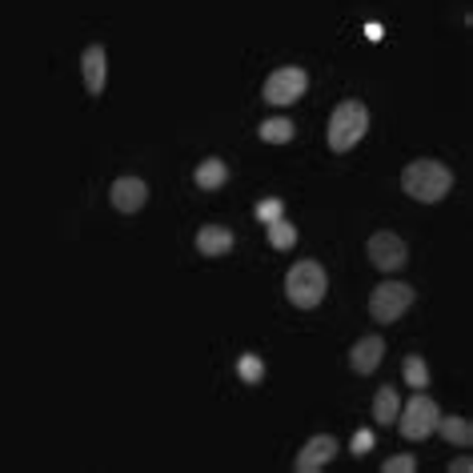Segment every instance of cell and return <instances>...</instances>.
<instances>
[{"mask_svg": "<svg viewBox=\"0 0 473 473\" xmlns=\"http://www.w3.org/2000/svg\"><path fill=\"white\" fill-rule=\"evenodd\" d=\"M401 189H406V197L421 201V205H437L441 197L454 189V173H449L441 160H414V165H406V173H401Z\"/></svg>", "mask_w": 473, "mask_h": 473, "instance_id": "obj_1", "label": "cell"}, {"mask_svg": "<svg viewBox=\"0 0 473 473\" xmlns=\"http://www.w3.org/2000/svg\"><path fill=\"white\" fill-rule=\"evenodd\" d=\"M369 133V108L361 100H341L329 117V149L334 153H349L357 149V140Z\"/></svg>", "mask_w": 473, "mask_h": 473, "instance_id": "obj_2", "label": "cell"}, {"mask_svg": "<svg viewBox=\"0 0 473 473\" xmlns=\"http://www.w3.org/2000/svg\"><path fill=\"white\" fill-rule=\"evenodd\" d=\"M325 269L317 265V261H297L293 269L285 273V297L293 301L297 309H317L321 301H325Z\"/></svg>", "mask_w": 473, "mask_h": 473, "instance_id": "obj_3", "label": "cell"}, {"mask_svg": "<svg viewBox=\"0 0 473 473\" xmlns=\"http://www.w3.org/2000/svg\"><path fill=\"white\" fill-rule=\"evenodd\" d=\"M437 417H441L437 401L426 397V394L417 389V394L397 409V429H401V437H406V441H426V437L437 429Z\"/></svg>", "mask_w": 473, "mask_h": 473, "instance_id": "obj_4", "label": "cell"}, {"mask_svg": "<svg viewBox=\"0 0 473 473\" xmlns=\"http://www.w3.org/2000/svg\"><path fill=\"white\" fill-rule=\"evenodd\" d=\"M409 305H414V289H409L406 281H381L374 293H369V317H374L377 325L397 321Z\"/></svg>", "mask_w": 473, "mask_h": 473, "instance_id": "obj_5", "label": "cell"}, {"mask_svg": "<svg viewBox=\"0 0 473 473\" xmlns=\"http://www.w3.org/2000/svg\"><path fill=\"white\" fill-rule=\"evenodd\" d=\"M305 88H309V77H305V68H297V65H285V68H277V73H269L265 80V100L269 105H293V100L305 97Z\"/></svg>", "mask_w": 473, "mask_h": 473, "instance_id": "obj_6", "label": "cell"}, {"mask_svg": "<svg viewBox=\"0 0 473 473\" xmlns=\"http://www.w3.org/2000/svg\"><path fill=\"white\" fill-rule=\"evenodd\" d=\"M369 261H374V269H381V273H397L409 261V249L397 233H374L369 237Z\"/></svg>", "mask_w": 473, "mask_h": 473, "instance_id": "obj_7", "label": "cell"}, {"mask_svg": "<svg viewBox=\"0 0 473 473\" xmlns=\"http://www.w3.org/2000/svg\"><path fill=\"white\" fill-rule=\"evenodd\" d=\"M334 454H337V437L334 434H317L314 441H305V449L297 454L293 469L297 473H317V469H325L329 461H334Z\"/></svg>", "mask_w": 473, "mask_h": 473, "instance_id": "obj_8", "label": "cell"}, {"mask_svg": "<svg viewBox=\"0 0 473 473\" xmlns=\"http://www.w3.org/2000/svg\"><path fill=\"white\" fill-rule=\"evenodd\" d=\"M108 201H113V209L120 213H140L149 201V185L140 177H120L113 189H108Z\"/></svg>", "mask_w": 473, "mask_h": 473, "instance_id": "obj_9", "label": "cell"}, {"mask_svg": "<svg viewBox=\"0 0 473 473\" xmlns=\"http://www.w3.org/2000/svg\"><path fill=\"white\" fill-rule=\"evenodd\" d=\"M80 73H85V88L88 97H100L105 93V80H108V57H105V45H88L85 57H80Z\"/></svg>", "mask_w": 473, "mask_h": 473, "instance_id": "obj_10", "label": "cell"}, {"mask_svg": "<svg viewBox=\"0 0 473 473\" xmlns=\"http://www.w3.org/2000/svg\"><path fill=\"white\" fill-rule=\"evenodd\" d=\"M381 357H386V341L381 337H361L354 349H349V365H354V374H374L381 365Z\"/></svg>", "mask_w": 473, "mask_h": 473, "instance_id": "obj_11", "label": "cell"}, {"mask_svg": "<svg viewBox=\"0 0 473 473\" xmlns=\"http://www.w3.org/2000/svg\"><path fill=\"white\" fill-rule=\"evenodd\" d=\"M229 249H233V229H225V225H205V229H197V253H205V257H225Z\"/></svg>", "mask_w": 473, "mask_h": 473, "instance_id": "obj_12", "label": "cell"}, {"mask_svg": "<svg viewBox=\"0 0 473 473\" xmlns=\"http://www.w3.org/2000/svg\"><path fill=\"white\" fill-rule=\"evenodd\" d=\"M434 434H441L449 441V446H461V449H469L473 446V426H469V417H437V429Z\"/></svg>", "mask_w": 473, "mask_h": 473, "instance_id": "obj_13", "label": "cell"}, {"mask_svg": "<svg viewBox=\"0 0 473 473\" xmlns=\"http://www.w3.org/2000/svg\"><path fill=\"white\" fill-rule=\"evenodd\" d=\"M225 180H229V165L221 157H209L197 165V189H209V193H213V189H221Z\"/></svg>", "mask_w": 473, "mask_h": 473, "instance_id": "obj_14", "label": "cell"}, {"mask_svg": "<svg viewBox=\"0 0 473 473\" xmlns=\"http://www.w3.org/2000/svg\"><path fill=\"white\" fill-rule=\"evenodd\" d=\"M261 140H265V145H289V140H293V120H285V117H273V120H261Z\"/></svg>", "mask_w": 473, "mask_h": 473, "instance_id": "obj_15", "label": "cell"}, {"mask_svg": "<svg viewBox=\"0 0 473 473\" xmlns=\"http://www.w3.org/2000/svg\"><path fill=\"white\" fill-rule=\"evenodd\" d=\"M397 409H401V401H397V389H377V397H374V421L377 426H389V421H397Z\"/></svg>", "mask_w": 473, "mask_h": 473, "instance_id": "obj_16", "label": "cell"}, {"mask_svg": "<svg viewBox=\"0 0 473 473\" xmlns=\"http://www.w3.org/2000/svg\"><path fill=\"white\" fill-rule=\"evenodd\" d=\"M265 233H269V245H273V249H293V245H297V229L289 225L285 217L269 221V229H265Z\"/></svg>", "mask_w": 473, "mask_h": 473, "instance_id": "obj_17", "label": "cell"}, {"mask_svg": "<svg viewBox=\"0 0 473 473\" xmlns=\"http://www.w3.org/2000/svg\"><path fill=\"white\" fill-rule=\"evenodd\" d=\"M401 374H406V386H409V389H426V386H429V365H426V361H421L417 354L406 357Z\"/></svg>", "mask_w": 473, "mask_h": 473, "instance_id": "obj_18", "label": "cell"}, {"mask_svg": "<svg viewBox=\"0 0 473 473\" xmlns=\"http://www.w3.org/2000/svg\"><path fill=\"white\" fill-rule=\"evenodd\" d=\"M237 374L245 386H257L261 377H265V361H261L257 354H245V357H237Z\"/></svg>", "mask_w": 473, "mask_h": 473, "instance_id": "obj_19", "label": "cell"}, {"mask_svg": "<svg viewBox=\"0 0 473 473\" xmlns=\"http://www.w3.org/2000/svg\"><path fill=\"white\" fill-rule=\"evenodd\" d=\"M277 217H285V201H281V197H265L257 205V221H261V225H269V221H277Z\"/></svg>", "mask_w": 473, "mask_h": 473, "instance_id": "obj_20", "label": "cell"}, {"mask_svg": "<svg viewBox=\"0 0 473 473\" xmlns=\"http://www.w3.org/2000/svg\"><path fill=\"white\" fill-rule=\"evenodd\" d=\"M414 466H417V461L409 454H397V458L386 461V473H414Z\"/></svg>", "mask_w": 473, "mask_h": 473, "instance_id": "obj_21", "label": "cell"}, {"mask_svg": "<svg viewBox=\"0 0 473 473\" xmlns=\"http://www.w3.org/2000/svg\"><path fill=\"white\" fill-rule=\"evenodd\" d=\"M374 449V429H357L354 434V454L361 458V454H369Z\"/></svg>", "mask_w": 473, "mask_h": 473, "instance_id": "obj_22", "label": "cell"}, {"mask_svg": "<svg viewBox=\"0 0 473 473\" xmlns=\"http://www.w3.org/2000/svg\"><path fill=\"white\" fill-rule=\"evenodd\" d=\"M449 469H454V473H469V469H473V461H469V458H458Z\"/></svg>", "mask_w": 473, "mask_h": 473, "instance_id": "obj_23", "label": "cell"}]
</instances>
